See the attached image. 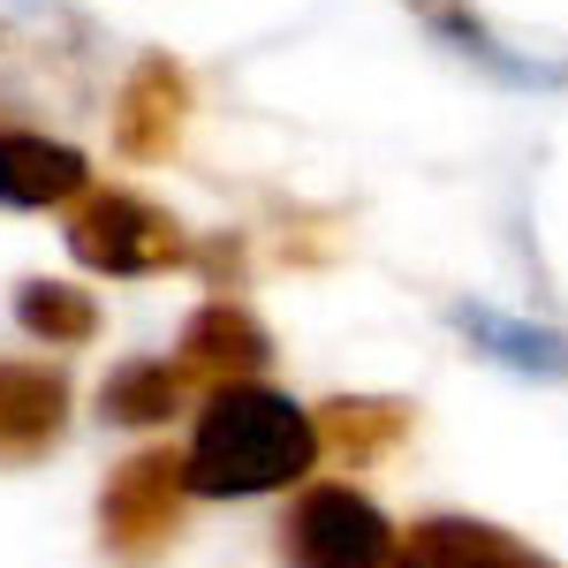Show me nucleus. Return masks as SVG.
I'll list each match as a JSON object with an SVG mask.
<instances>
[{
	"label": "nucleus",
	"mask_w": 568,
	"mask_h": 568,
	"mask_svg": "<svg viewBox=\"0 0 568 568\" xmlns=\"http://www.w3.org/2000/svg\"><path fill=\"white\" fill-rule=\"evenodd\" d=\"M318 455L326 439L304 402H288L265 379H243V387L205 394L197 433L182 447V478H190V500H258V493L304 485Z\"/></svg>",
	"instance_id": "obj_1"
},
{
	"label": "nucleus",
	"mask_w": 568,
	"mask_h": 568,
	"mask_svg": "<svg viewBox=\"0 0 568 568\" xmlns=\"http://www.w3.org/2000/svg\"><path fill=\"white\" fill-rule=\"evenodd\" d=\"M69 258L106 273V281H144V273H168V265H190V235H182L175 213H160L152 197L136 190H91L69 213Z\"/></svg>",
	"instance_id": "obj_2"
},
{
	"label": "nucleus",
	"mask_w": 568,
	"mask_h": 568,
	"mask_svg": "<svg viewBox=\"0 0 568 568\" xmlns=\"http://www.w3.org/2000/svg\"><path fill=\"white\" fill-rule=\"evenodd\" d=\"M182 500H190V478H182L175 447H136L114 463V478L99 485V546L130 568H152L182 530Z\"/></svg>",
	"instance_id": "obj_3"
},
{
	"label": "nucleus",
	"mask_w": 568,
	"mask_h": 568,
	"mask_svg": "<svg viewBox=\"0 0 568 568\" xmlns=\"http://www.w3.org/2000/svg\"><path fill=\"white\" fill-rule=\"evenodd\" d=\"M394 524L356 485H304L281 516V561L288 568H394Z\"/></svg>",
	"instance_id": "obj_4"
},
{
	"label": "nucleus",
	"mask_w": 568,
	"mask_h": 568,
	"mask_svg": "<svg viewBox=\"0 0 568 568\" xmlns=\"http://www.w3.org/2000/svg\"><path fill=\"white\" fill-rule=\"evenodd\" d=\"M182 379H197V387H243V379H258L265 364H273V334H265V318L251 304H235V296H213V304L190 311V326H182Z\"/></svg>",
	"instance_id": "obj_5"
},
{
	"label": "nucleus",
	"mask_w": 568,
	"mask_h": 568,
	"mask_svg": "<svg viewBox=\"0 0 568 568\" xmlns=\"http://www.w3.org/2000/svg\"><path fill=\"white\" fill-rule=\"evenodd\" d=\"M182 122H190V77H182V61L144 53L122 77V99H114V152L122 160H168Z\"/></svg>",
	"instance_id": "obj_6"
},
{
	"label": "nucleus",
	"mask_w": 568,
	"mask_h": 568,
	"mask_svg": "<svg viewBox=\"0 0 568 568\" xmlns=\"http://www.w3.org/2000/svg\"><path fill=\"white\" fill-rule=\"evenodd\" d=\"M69 433V379L53 364L0 356V463H39Z\"/></svg>",
	"instance_id": "obj_7"
},
{
	"label": "nucleus",
	"mask_w": 568,
	"mask_h": 568,
	"mask_svg": "<svg viewBox=\"0 0 568 568\" xmlns=\"http://www.w3.org/2000/svg\"><path fill=\"white\" fill-rule=\"evenodd\" d=\"M69 197H91V160L77 144L39 130H0V205L45 213V205H69Z\"/></svg>",
	"instance_id": "obj_8"
},
{
	"label": "nucleus",
	"mask_w": 568,
	"mask_h": 568,
	"mask_svg": "<svg viewBox=\"0 0 568 568\" xmlns=\"http://www.w3.org/2000/svg\"><path fill=\"white\" fill-rule=\"evenodd\" d=\"M409 546L433 568H546L524 538H508V530H493V524H470V516H425V524H409Z\"/></svg>",
	"instance_id": "obj_9"
},
{
	"label": "nucleus",
	"mask_w": 568,
	"mask_h": 568,
	"mask_svg": "<svg viewBox=\"0 0 568 568\" xmlns=\"http://www.w3.org/2000/svg\"><path fill=\"white\" fill-rule=\"evenodd\" d=\"M182 364H168V356H130V364H114L106 372V387H99V409H106V425H130V433H144V425H168L182 409Z\"/></svg>",
	"instance_id": "obj_10"
},
{
	"label": "nucleus",
	"mask_w": 568,
	"mask_h": 568,
	"mask_svg": "<svg viewBox=\"0 0 568 568\" xmlns=\"http://www.w3.org/2000/svg\"><path fill=\"white\" fill-rule=\"evenodd\" d=\"M311 417H318V439L334 455H349V463H372V455H387L394 439L409 433V402H387V394H334Z\"/></svg>",
	"instance_id": "obj_11"
},
{
	"label": "nucleus",
	"mask_w": 568,
	"mask_h": 568,
	"mask_svg": "<svg viewBox=\"0 0 568 568\" xmlns=\"http://www.w3.org/2000/svg\"><path fill=\"white\" fill-rule=\"evenodd\" d=\"M16 326L45 349H84V342H99V304L77 281H23L16 288Z\"/></svg>",
	"instance_id": "obj_12"
},
{
	"label": "nucleus",
	"mask_w": 568,
	"mask_h": 568,
	"mask_svg": "<svg viewBox=\"0 0 568 568\" xmlns=\"http://www.w3.org/2000/svg\"><path fill=\"white\" fill-rule=\"evenodd\" d=\"M463 326H470L500 364H516V372H546V379L568 372V342L546 334V326H516V318H493V311H463Z\"/></svg>",
	"instance_id": "obj_13"
},
{
	"label": "nucleus",
	"mask_w": 568,
	"mask_h": 568,
	"mask_svg": "<svg viewBox=\"0 0 568 568\" xmlns=\"http://www.w3.org/2000/svg\"><path fill=\"white\" fill-rule=\"evenodd\" d=\"M394 568H433V561H425L417 546H402V554H394Z\"/></svg>",
	"instance_id": "obj_14"
}]
</instances>
